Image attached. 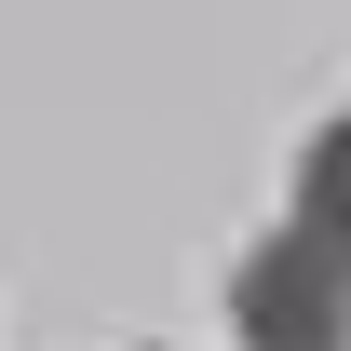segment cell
I'll return each instance as SVG.
<instances>
[{
    "instance_id": "1",
    "label": "cell",
    "mask_w": 351,
    "mask_h": 351,
    "mask_svg": "<svg viewBox=\"0 0 351 351\" xmlns=\"http://www.w3.org/2000/svg\"><path fill=\"white\" fill-rule=\"evenodd\" d=\"M230 324H243V351H351V243L270 230L230 270Z\"/></svg>"
},
{
    "instance_id": "2",
    "label": "cell",
    "mask_w": 351,
    "mask_h": 351,
    "mask_svg": "<svg viewBox=\"0 0 351 351\" xmlns=\"http://www.w3.org/2000/svg\"><path fill=\"white\" fill-rule=\"evenodd\" d=\"M298 230L351 243V122H324V135H311V162H298Z\"/></svg>"
}]
</instances>
